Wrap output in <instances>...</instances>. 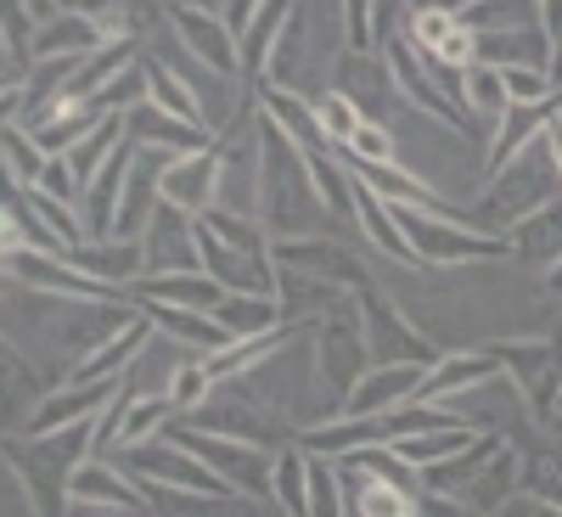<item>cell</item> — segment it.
<instances>
[{"label":"cell","mask_w":562,"mask_h":517,"mask_svg":"<svg viewBox=\"0 0 562 517\" xmlns=\"http://www.w3.org/2000/svg\"><path fill=\"white\" fill-rule=\"evenodd\" d=\"M74 265H79L85 276H97V281H108V288H113V276H130V281H135V270L147 265V254H140V243H119V248H79V254H74Z\"/></svg>","instance_id":"16"},{"label":"cell","mask_w":562,"mask_h":517,"mask_svg":"<svg viewBox=\"0 0 562 517\" xmlns=\"http://www.w3.org/2000/svg\"><path fill=\"white\" fill-rule=\"evenodd\" d=\"M214 321L231 333V344H243V338H265V333H276V299H248V293H231V299L214 310Z\"/></svg>","instance_id":"13"},{"label":"cell","mask_w":562,"mask_h":517,"mask_svg":"<svg viewBox=\"0 0 562 517\" xmlns=\"http://www.w3.org/2000/svg\"><path fill=\"white\" fill-rule=\"evenodd\" d=\"M140 349H147V321H130L124 333L102 338L97 355H85V360L74 366V389H108L113 378H124V366H130Z\"/></svg>","instance_id":"6"},{"label":"cell","mask_w":562,"mask_h":517,"mask_svg":"<svg viewBox=\"0 0 562 517\" xmlns=\"http://www.w3.org/2000/svg\"><path fill=\"white\" fill-rule=\"evenodd\" d=\"M147 68V90H153V108H164L169 119H180V124H203V108H198V97L186 90L180 79H169L164 74V63H140Z\"/></svg>","instance_id":"17"},{"label":"cell","mask_w":562,"mask_h":517,"mask_svg":"<svg viewBox=\"0 0 562 517\" xmlns=\"http://www.w3.org/2000/svg\"><path fill=\"white\" fill-rule=\"evenodd\" d=\"M135 461H130V473H140V479H164V484H180V490H198V495H225V484L209 473V467L186 450V445H140V450H130Z\"/></svg>","instance_id":"4"},{"label":"cell","mask_w":562,"mask_h":517,"mask_svg":"<svg viewBox=\"0 0 562 517\" xmlns=\"http://www.w3.org/2000/svg\"><path fill=\"white\" fill-rule=\"evenodd\" d=\"M276 501L288 517H310V456L304 450H281L276 456Z\"/></svg>","instance_id":"15"},{"label":"cell","mask_w":562,"mask_h":517,"mask_svg":"<svg viewBox=\"0 0 562 517\" xmlns=\"http://www.w3.org/2000/svg\"><path fill=\"white\" fill-rule=\"evenodd\" d=\"M422 378L428 371H416V366H383V371H371V378H360L349 389V422H366V416H389L400 400H416Z\"/></svg>","instance_id":"5"},{"label":"cell","mask_w":562,"mask_h":517,"mask_svg":"<svg viewBox=\"0 0 562 517\" xmlns=\"http://www.w3.org/2000/svg\"><path fill=\"white\" fill-rule=\"evenodd\" d=\"M490 378H495V366H490L484 355H456V360L434 366L428 378H422L416 405H439V400H450V394H461V389H473V383H490Z\"/></svg>","instance_id":"11"},{"label":"cell","mask_w":562,"mask_h":517,"mask_svg":"<svg viewBox=\"0 0 562 517\" xmlns=\"http://www.w3.org/2000/svg\"><path fill=\"white\" fill-rule=\"evenodd\" d=\"M467 445H473V434L467 428H445V434H416V439H400V445H389L400 461H411L416 473H428V467H439V461H450V456H461Z\"/></svg>","instance_id":"14"},{"label":"cell","mask_w":562,"mask_h":517,"mask_svg":"<svg viewBox=\"0 0 562 517\" xmlns=\"http://www.w3.org/2000/svg\"><path fill=\"white\" fill-rule=\"evenodd\" d=\"M7 169H12V186H40L45 169H52V153L18 124H7Z\"/></svg>","instance_id":"19"},{"label":"cell","mask_w":562,"mask_h":517,"mask_svg":"<svg viewBox=\"0 0 562 517\" xmlns=\"http://www.w3.org/2000/svg\"><path fill=\"white\" fill-rule=\"evenodd\" d=\"M68 495H74V506H90V512H140L135 490L113 473L102 456L97 461H79V473L68 479Z\"/></svg>","instance_id":"7"},{"label":"cell","mask_w":562,"mask_h":517,"mask_svg":"<svg viewBox=\"0 0 562 517\" xmlns=\"http://www.w3.org/2000/svg\"><path fill=\"white\" fill-rule=\"evenodd\" d=\"M175 445L192 450L225 490L254 495V490H270V484H276V461H265L259 445H248V439H225V434H214V439H209V434H180Z\"/></svg>","instance_id":"2"},{"label":"cell","mask_w":562,"mask_h":517,"mask_svg":"<svg viewBox=\"0 0 562 517\" xmlns=\"http://www.w3.org/2000/svg\"><path fill=\"white\" fill-rule=\"evenodd\" d=\"M394 220L405 231V243L416 248V259H434V265H467V259H501L506 243L495 237H479V231H467L445 214H422V209H400L394 203Z\"/></svg>","instance_id":"1"},{"label":"cell","mask_w":562,"mask_h":517,"mask_svg":"<svg viewBox=\"0 0 562 517\" xmlns=\"http://www.w3.org/2000/svg\"><path fill=\"white\" fill-rule=\"evenodd\" d=\"M158 192L169 209L180 214H209V203H220V153H192V158H169Z\"/></svg>","instance_id":"3"},{"label":"cell","mask_w":562,"mask_h":517,"mask_svg":"<svg viewBox=\"0 0 562 517\" xmlns=\"http://www.w3.org/2000/svg\"><path fill=\"white\" fill-rule=\"evenodd\" d=\"M119 394H113V383L108 389H68V394H57V400H45L40 411H34V439H52L57 428H79V422H97L102 416V405H113Z\"/></svg>","instance_id":"8"},{"label":"cell","mask_w":562,"mask_h":517,"mask_svg":"<svg viewBox=\"0 0 562 517\" xmlns=\"http://www.w3.org/2000/svg\"><path fill=\"white\" fill-rule=\"evenodd\" d=\"M315 124H321V135L333 141L338 153H349V141L360 135V124H366V113L349 102V97H338V90H326V97L315 102Z\"/></svg>","instance_id":"18"},{"label":"cell","mask_w":562,"mask_h":517,"mask_svg":"<svg viewBox=\"0 0 562 517\" xmlns=\"http://www.w3.org/2000/svg\"><path fill=\"white\" fill-rule=\"evenodd\" d=\"M461 102L473 108L490 130H501V124H506V113H512L506 74H501V68H490V63H473V68L461 74Z\"/></svg>","instance_id":"12"},{"label":"cell","mask_w":562,"mask_h":517,"mask_svg":"<svg viewBox=\"0 0 562 517\" xmlns=\"http://www.w3.org/2000/svg\"><path fill=\"white\" fill-rule=\"evenodd\" d=\"M501 517H562V512H551L546 501H512Z\"/></svg>","instance_id":"23"},{"label":"cell","mask_w":562,"mask_h":517,"mask_svg":"<svg viewBox=\"0 0 562 517\" xmlns=\"http://www.w3.org/2000/svg\"><path fill=\"white\" fill-rule=\"evenodd\" d=\"M540 34L551 45H562V0H557V7H540Z\"/></svg>","instance_id":"22"},{"label":"cell","mask_w":562,"mask_h":517,"mask_svg":"<svg viewBox=\"0 0 562 517\" xmlns=\"http://www.w3.org/2000/svg\"><path fill=\"white\" fill-rule=\"evenodd\" d=\"M85 18H97V34H108V40H130V12L124 7H102V12H85Z\"/></svg>","instance_id":"21"},{"label":"cell","mask_w":562,"mask_h":517,"mask_svg":"<svg viewBox=\"0 0 562 517\" xmlns=\"http://www.w3.org/2000/svg\"><path fill=\"white\" fill-rule=\"evenodd\" d=\"M175 29H180V40L198 45V57H203L214 74H231V68L243 63V52H237V40L225 34V23L209 18V12H198V7H175Z\"/></svg>","instance_id":"9"},{"label":"cell","mask_w":562,"mask_h":517,"mask_svg":"<svg viewBox=\"0 0 562 517\" xmlns=\"http://www.w3.org/2000/svg\"><path fill=\"white\" fill-rule=\"evenodd\" d=\"M214 383H209V366L203 360H186L180 371H175V383H169V405L175 411H198V400L209 394Z\"/></svg>","instance_id":"20"},{"label":"cell","mask_w":562,"mask_h":517,"mask_svg":"<svg viewBox=\"0 0 562 517\" xmlns=\"http://www.w3.org/2000/svg\"><path fill=\"white\" fill-rule=\"evenodd\" d=\"M130 135H135V147L140 153H164V147H180V153H198V141H203V130L198 124H180V119H164V108H135L130 113V124H124Z\"/></svg>","instance_id":"10"}]
</instances>
